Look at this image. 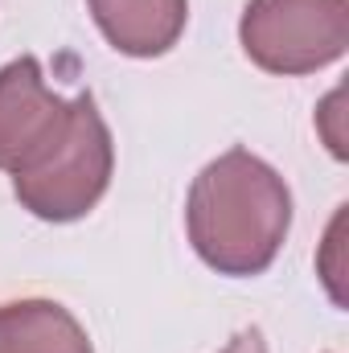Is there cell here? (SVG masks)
Segmentation results:
<instances>
[{
	"label": "cell",
	"instance_id": "8992f818",
	"mask_svg": "<svg viewBox=\"0 0 349 353\" xmlns=\"http://www.w3.org/2000/svg\"><path fill=\"white\" fill-rule=\"evenodd\" d=\"M0 353H94V345L58 300H12L0 304Z\"/></svg>",
	"mask_w": 349,
	"mask_h": 353
},
{
	"label": "cell",
	"instance_id": "6da1fadb",
	"mask_svg": "<svg viewBox=\"0 0 349 353\" xmlns=\"http://www.w3.org/2000/svg\"><path fill=\"white\" fill-rule=\"evenodd\" d=\"M185 226L201 263L218 275H263L288 239L292 193L267 161L230 148L193 176Z\"/></svg>",
	"mask_w": 349,
	"mask_h": 353
},
{
	"label": "cell",
	"instance_id": "5b68a950",
	"mask_svg": "<svg viewBox=\"0 0 349 353\" xmlns=\"http://www.w3.org/2000/svg\"><path fill=\"white\" fill-rule=\"evenodd\" d=\"M99 33L128 58L169 54L189 21V0H87Z\"/></svg>",
	"mask_w": 349,
	"mask_h": 353
},
{
	"label": "cell",
	"instance_id": "3957f363",
	"mask_svg": "<svg viewBox=\"0 0 349 353\" xmlns=\"http://www.w3.org/2000/svg\"><path fill=\"white\" fill-rule=\"evenodd\" d=\"M239 41L267 74H312L346 54L349 0H251Z\"/></svg>",
	"mask_w": 349,
	"mask_h": 353
},
{
	"label": "cell",
	"instance_id": "7a4b0ae2",
	"mask_svg": "<svg viewBox=\"0 0 349 353\" xmlns=\"http://www.w3.org/2000/svg\"><path fill=\"white\" fill-rule=\"evenodd\" d=\"M111 169H115L111 128L99 115L94 94H79L70 128L58 140V148L29 173L12 176V193L41 222H74L99 205V197L111 185Z\"/></svg>",
	"mask_w": 349,
	"mask_h": 353
},
{
	"label": "cell",
	"instance_id": "277c9868",
	"mask_svg": "<svg viewBox=\"0 0 349 353\" xmlns=\"http://www.w3.org/2000/svg\"><path fill=\"white\" fill-rule=\"evenodd\" d=\"M74 99L46 87L37 58L0 66V169L12 176L41 165L66 136Z\"/></svg>",
	"mask_w": 349,
	"mask_h": 353
},
{
	"label": "cell",
	"instance_id": "52a82bcc",
	"mask_svg": "<svg viewBox=\"0 0 349 353\" xmlns=\"http://www.w3.org/2000/svg\"><path fill=\"white\" fill-rule=\"evenodd\" d=\"M222 353H267V341H263L259 329H243Z\"/></svg>",
	"mask_w": 349,
	"mask_h": 353
}]
</instances>
